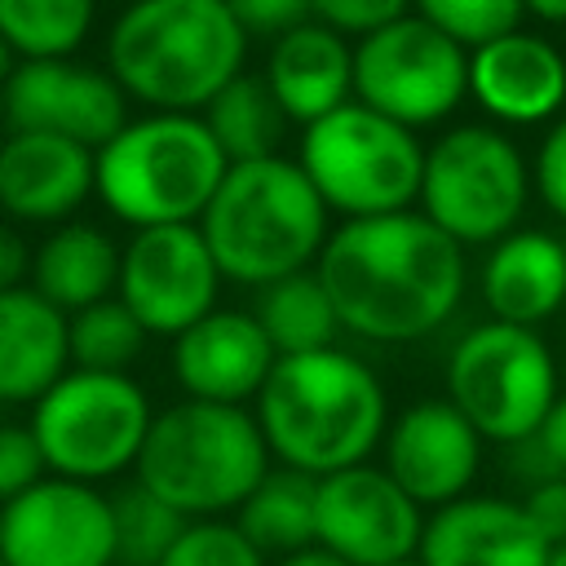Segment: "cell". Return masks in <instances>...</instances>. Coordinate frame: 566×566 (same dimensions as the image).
Listing matches in <instances>:
<instances>
[{"label":"cell","mask_w":566,"mask_h":566,"mask_svg":"<svg viewBox=\"0 0 566 566\" xmlns=\"http://www.w3.org/2000/svg\"><path fill=\"white\" fill-rule=\"evenodd\" d=\"M464 279V248L411 208L345 221L318 252V283L340 327L385 345L438 332L455 314Z\"/></svg>","instance_id":"1"},{"label":"cell","mask_w":566,"mask_h":566,"mask_svg":"<svg viewBox=\"0 0 566 566\" xmlns=\"http://www.w3.org/2000/svg\"><path fill=\"white\" fill-rule=\"evenodd\" d=\"M256 424L279 464L327 478L354 469L385 442L389 398L380 376L345 354H283L256 394Z\"/></svg>","instance_id":"2"},{"label":"cell","mask_w":566,"mask_h":566,"mask_svg":"<svg viewBox=\"0 0 566 566\" xmlns=\"http://www.w3.org/2000/svg\"><path fill=\"white\" fill-rule=\"evenodd\" d=\"M248 31L226 0H137L106 31V71L150 111H203L239 71Z\"/></svg>","instance_id":"3"},{"label":"cell","mask_w":566,"mask_h":566,"mask_svg":"<svg viewBox=\"0 0 566 566\" xmlns=\"http://www.w3.org/2000/svg\"><path fill=\"white\" fill-rule=\"evenodd\" d=\"M221 279L265 287L301 274L327 243V203L296 159L230 164L199 217Z\"/></svg>","instance_id":"4"},{"label":"cell","mask_w":566,"mask_h":566,"mask_svg":"<svg viewBox=\"0 0 566 566\" xmlns=\"http://www.w3.org/2000/svg\"><path fill=\"white\" fill-rule=\"evenodd\" d=\"M133 469L150 495L199 522L239 509L256 491L270 473V447L252 411L181 398L155 411Z\"/></svg>","instance_id":"5"},{"label":"cell","mask_w":566,"mask_h":566,"mask_svg":"<svg viewBox=\"0 0 566 566\" xmlns=\"http://www.w3.org/2000/svg\"><path fill=\"white\" fill-rule=\"evenodd\" d=\"M93 159V195L133 230L199 221L230 168L203 115L181 111L128 119Z\"/></svg>","instance_id":"6"},{"label":"cell","mask_w":566,"mask_h":566,"mask_svg":"<svg viewBox=\"0 0 566 566\" xmlns=\"http://www.w3.org/2000/svg\"><path fill=\"white\" fill-rule=\"evenodd\" d=\"M296 164L327 212L336 208L349 221L407 212L424 181V146L416 128L363 102H345L332 115L305 124Z\"/></svg>","instance_id":"7"},{"label":"cell","mask_w":566,"mask_h":566,"mask_svg":"<svg viewBox=\"0 0 566 566\" xmlns=\"http://www.w3.org/2000/svg\"><path fill=\"white\" fill-rule=\"evenodd\" d=\"M150 420V398L128 371L71 367L40 402H31L27 424L49 473L97 486L137 464Z\"/></svg>","instance_id":"8"},{"label":"cell","mask_w":566,"mask_h":566,"mask_svg":"<svg viewBox=\"0 0 566 566\" xmlns=\"http://www.w3.org/2000/svg\"><path fill=\"white\" fill-rule=\"evenodd\" d=\"M531 199V168L495 124H455L424 150L420 212L460 248L513 234Z\"/></svg>","instance_id":"9"},{"label":"cell","mask_w":566,"mask_h":566,"mask_svg":"<svg viewBox=\"0 0 566 566\" xmlns=\"http://www.w3.org/2000/svg\"><path fill=\"white\" fill-rule=\"evenodd\" d=\"M447 398L482 433V442L531 438L557 402V363L535 327L478 323L447 358Z\"/></svg>","instance_id":"10"},{"label":"cell","mask_w":566,"mask_h":566,"mask_svg":"<svg viewBox=\"0 0 566 566\" xmlns=\"http://www.w3.org/2000/svg\"><path fill=\"white\" fill-rule=\"evenodd\" d=\"M469 93V49L429 27L420 13H407L354 49V102L424 128L447 119Z\"/></svg>","instance_id":"11"},{"label":"cell","mask_w":566,"mask_h":566,"mask_svg":"<svg viewBox=\"0 0 566 566\" xmlns=\"http://www.w3.org/2000/svg\"><path fill=\"white\" fill-rule=\"evenodd\" d=\"M221 270L199 221L146 226L119 252L115 296L137 314L150 336H181L190 323L217 310Z\"/></svg>","instance_id":"12"},{"label":"cell","mask_w":566,"mask_h":566,"mask_svg":"<svg viewBox=\"0 0 566 566\" xmlns=\"http://www.w3.org/2000/svg\"><path fill=\"white\" fill-rule=\"evenodd\" d=\"M0 557L9 566H115V509L93 482L40 478L0 504Z\"/></svg>","instance_id":"13"},{"label":"cell","mask_w":566,"mask_h":566,"mask_svg":"<svg viewBox=\"0 0 566 566\" xmlns=\"http://www.w3.org/2000/svg\"><path fill=\"white\" fill-rule=\"evenodd\" d=\"M0 119L4 133H53L97 150L128 124V97L106 66L31 57L13 66L0 93Z\"/></svg>","instance_id":"14"},{"label":"cell","mask_w":566,"mask_h":566,"mask_svg":"<svg viewBox=\"0 0 566 566\" xmlns=\"http://www.w3.org/2000/svg\"><path fill=\"white\" fill-rule=\"evenodd\" d=\"M420 504L371 464L318 478V548L349 566H394L420 553Z\"/></svg>","instance_id":"15"},{"label":"cell","mask_w":566,"mask_h":566,"mask_svg":"<svg viewBox=\"0 0 566 566\" xmlns=\"http://www.w3.org/2000/svg\"><path fill=\"white\" fill-rule=\"evenodd\" d=\"M482 469V433L451 398H420L385 429V473L424 509L460 500Z\"/></svg>","instance_id":"16"},{"label":"cell","mask_w":566,"mask_h":566,"mask_svg":"<svg viewBox=\"0 0 566 566\" xmlns=\"http://www.w3.org/2000/svg\"><path fill=\"white\" fill-rule=\"evenodd\" d=\"M168 363L186 398L243 407L248 398L261 394L265 376L279 363V349L270 345L252 310H212L199 323H190L181 336H172Z\"/></svg>","instance_id":"17"},{"label":"cell","mask_w":566,"mask_h":566,"mask_svg":"<svg viewBox=\"0 0 566 566\" xmlns=\"http://www.w3.org/2000/svg\"><path fill=\"white\" fill-rule=\"evenodd\" d=\"M97 159L88 146L53 133H4L0 212L13 226H62L93 195Z\"/></svg>","instance_id":"18"},{"label":"cell","mask_w":566,"mask_h":566,"mask_svg":"<svg viewBox=\"0 0 566 566\" xmlns=\"http://www.w3.org/2000/svg\"><path fill=\"white\" fill-rule=\"evenodd\" d=\"M548 544L526 509L500 495H460L442 504L420 535V566H548Z\"/></svg>","instance_id":"19"},{"label":"cell","mask_w":566,"mask_h":566,"mask_svg":"<svg viewBox=\"0 0 566 566\" xmlns=\"http://www.w3.org/2000/svg\"><path fill=\"white\" fill-rule=\"evenodd\" d=\"M469 93L504 124H539L566 102V57L535 31H509L469 53Z\"/></svg>","instance_id":"20"},{"label":"cell","mask_w":566,"mask_h":566,"mask_svg":"<svg viewBox=\"0 0 566 566\" xmlns=\"http://www.w3.org/2000/svg\"><path fill=\"white\" fill-rule=\"evenodd\" d=\"M265 84L292 124H314L349 102L354 93V49L340 31L323 22H301L270 44Z\"/></svg>","instance_id":"21"},{"label":"cell","mask_w":566,"mask_h":566,"mask_svg":"<svg viewBox=\"0 0 566 566\" xmlns=\"http://www.w3.org/2000/svg\"><path fill=\"white\" fill-rule=\"evenodd\" d=\"M71 371L66 314L31 283L0 292V407L40 402Z\"/></svg>","instance_id":"22"},{"label":"cell","mask_w":566,"mask_h":566,"mask_svg":"<svg viewBox=\"0 0 566 566\" xmlns=\"http://www.w3.org/2000/svg\"><path fill=\"white\" fill-rule=\"evenodd\" d=\"M482 301L495 323L535 327L566 305V243L548 230H513L482 261Z\"/></svg>","instance_id":"23"},{"label":"cell","mask_w":566,"mask_h":566,"mask_svg":"<svg viewBox=\"0 0 566 566\" xmlns=\"http://www.w3.org/2000/svg\"><path fill=\"white\" fill-rule=\"evenodd\" d=\"M119 243L93 221H62L31 248V287L62 314L88 310L119 287Z\"/></svg>","instance_id":"24"},{"label":"cell","mask_w":566,"mask_h":566,"mask_svg":"<svg viewBox=\"0 0 566 566\" xmlns=\"http://www.w3.org/2000/svg\"><path fill=\"white\" fill-rule=\"evenodd\" d=\"M234 526L248 535V544L265 557H292L301 548L318 544V478L301 469H270L256 491L234 509Z\"/></svg>","instance_id":"25"},{"label":"cell","mask_w":566,"mask_h":566,"mask_svg":"<svg viewBox=\"0 0 566 566\" xmlns=\"http://www.w3.org/2000/svg\"><path fill=\"white\" fill-rule=\"evenodd\" d=\"M203 124L212 128V137L230 164L270 159V155H279V146L287 137V115L274 102L265 75H256V71H239L203 106Z\"/></svg>","instance_id":"26"},{"label":"cell","mask_w":566,"mask_h":566,"mask_svg":"<svg viewBox=\"0 0 566 566\" xmlns=\"http://www.w3.org/2000/svg\"><path fill=\"white\" fill-rule=\"evenodd\" d=\"M252 314L265 327V336L279 349V358L283 354L332 349L336 345V332H340V318L332 310V296L318 283V274H310V270L287 274L279 283H265Z\"/></svg>","instance_id":"27"},{"label":"cell","mask_w":566,"mask_h":566,"mask_svg":"<svg viewBox=\"0 0 566 566\" xmlns=\"http://www.w3.org/2000/svg\"><path fill=\"white\" fill-rule=\"evenodd\" d=\"M97 0H0V35L31 57H71L93 31Z\"/></svg>","instance_id":"28"},{"label":"cell","mask_w":566,"mask_h":566,"mask_svg":"<svg viewBox=\"0 0 566 566\" xmlns=\"http://www.w3.org/2000/svg\"><path fill=\"white\" fill-rule=\"evenodd\" d=\"M66 336H71V367L128 371L142 358L150 332L137 323V314L119 296H106L88 310L66 314Z\"/></svg>","instance_id":"29"},{"label":"cell","mask_w":566,"mask_h":566,"mask_svg":"<svg viewBox=\"0 0 566 566\" xmlns=\"http://www.w3.org/2000/svg\"><path fill=\"white\" fill-rule=\"evenodd\" d=\"M115 509V562L119 566H159L164 553L177 544V535L190 526L172 504L150 495L142 482L111 495Z\"/></svg>","instance_id":"30"},{"label":"cell","mask_w":566,"mask_h":566,"mask_svg":"<svg viewBox=\"0 0 566 566\" xmlns=\"http://www.w3.org/2000/svg\"><path fill=\"white\" fill-rule=\"evenodd\" d=\"M411 4L429 27H438L469 53L517 31L526 13L522 0H411Z\"/></svg>","instance_id":"31"},{"label":"cell","mask_w":566,"mask_h":566,"mask_svg":"<svg viewBox=\"0 0 566 566\" xmlns=\"http://www.w3.org/2000/svg\"><path fill=\"white\" fill-rule=\"evenodd\" d=\"M159 566H265V557L248 544V535L234 522L199 517L177 535Z\"/></svg>","instance_id":"32"},{"label":"cell","mask_w":566,"mask_h":566,"mask_svg":"<svg viewBox=\"0 0 566 566\" xmlns=\"http://www.w3.org/2000/svg\"><path fill=\"white\" fill-rule=\"evenodd\" d=\"M40 478H49V464H44V455L35 447L31 424L0 420V504H9L13 495H22Z\"/></svg>","instance_id":"33"},{"label":"cell","mask_w":566,"mask_h":566,"mask_svg":"<svg viewBox=\"0 0 566 566\" xmlns=\"http://www.w3.org/2000/svg\"><path fill=\"white\" fill-rule=\"evenodd\" d=\"M407 9H411V0H310V13L323 27H332L340 35H358V40L407 18Z\"/></svg>","instance_id":"34"},{"label":"cell","mask_w":566,"mask_h":566,"mask_svg":"<svg viewBox=\"0 0 566 566\" xmlns=\"http://www.w3.org/2000/svg\"><path fill=\"white\" fill-rule=\"evenodd\" d=\"M535 195L548 203L553 217L566 221V115L553 119L535 150Z\"/></svg>","instance_id":"35"},{"label":"cell","mask_w":566,"mask_h":566,"mask_svg":"<svg viewBox=\"0 0 566 566\" xmlns=\"http://www.w3.org/2000/svg\"><path fill=\"white\" fill-rule=\"evenodd\" d=\"M230 13L239 18V27L248 35H270L279 40L283 31L301 27V22H314L310 13V0H226Z\"/></svg>","instance_id":"36"},{"label":"cell","mask_w":566,"mask_h":566,"mask_svg":"<svg viewBox=\"0 0 566 566\" xmlns=\"http://www.w3.org/2000/svg\"><path fill=\"white\" fill-rule=\"evenodd\" d=\"M522 509H526L531 526L544 535V544H548V548L566 544V473H562V478H548V482L526 486Z\"/></svg>","instance_id":"37"},{"label":"cell","mask_w":566,"mask_h":566,"mask_svg":"<svg viewBox=\"0 0 566 566\" xmlns=\"http://www.w3.org/2000/svg\"><path fill=\"white\" fill-rule=\"evenodd\" d=\"M31 279V248L22 239V230L0 217V292H13Z\"/></svg>","instance_id":"38"},{"label":"cell","mask_w":566,"mask_h":566,"mask_svg":"<svg viewBox=\"0 0 566 566\" xmlns=\"http://www.w3.org/2000/svg\"><path fill=\"white\" fill-rule=\"evenodd\" d=\"M535 442L544 447L548 464H553L557 473H566V394H557V402L548 407L544 424L535 429Z\"/></svg>","instance_id":"39"},{"label":"cell","mask_w":566,"mask_h":566,"mask_svg":"<svg viewBox=\"0 0 566 566\" xmlns=\"http://www.w3.org/2000/svg\"><path fill=\"white\" fill-rule=\"evenodd\" d=\"M279 566H349V562H340L336 553H327V548H301V553H292V557H279Z\"/></svg>","instance_id":"40"},{"label":"cell","mask_w":566,"mask_h":566,"mask_svg":"<svg viewBox=\"0 0 566 566\" xmlns=\"http://www.w3.org/2000/svg\"><path fill=\"white\" fill-rule=\"evenodd\" d=\"M522 4H526V13L539 18V22H553V27L566 22V0H522Z\"/></svg>","instance_id":"41"},{"label":"cell","mask_w":566,"mask_h":566,"mask_svg":"<svg viewBox=\"0 0 566 566\" xmlns=\"http://www.w3.org/2000/svg\"><path fill=\"white\" fill-rule=\"evenodd\" d=\"M18 62H22V57H18V53L9 49V40L0 35V93H4V84H9V75H13V66H18Z\"/></svg>","instance_id":"42"},{"label":"cell","mask_w":566,"mask_h":566,"mask_svg":"<svg viewBox=\"0 0 566 566\" xmlns=\"http://www.w3.org/2000/svg\"><path fill=\"white\" fill-rule=\"evenodd\" d=\"M548 566H566V544H557V548L548 553Z\"/></svg>","instance_id":"43"},{"label":"cell","mask_w":566,"mask_h":566,"mask_svg":"<svg viewBox=\"0 0 566 566\" xmlns=\"http://www.w3.org/2000/svg\"><path fill=\"white\" fill-rule=\"evenodd\" d=\"M394 566H420V562H416V557H411V562H394Z\"/></svg>","instance_id":"44"},{"label":"cell","mask_w":566,"mask_h":566,"mask_svg":"<svg viewBox=\"0 0 566 566\" xmlns=\"http://www.w3.org/2000/svg\"><path fill=\"white\" fill-rule=\"evenodd\" d=\"M0 566H9V562H4V557H0Z\"/></svg>","instance_id":"45"},{"label":"cell","mask_w":566,"mask_h":566,"mask_svg":"<svg viewBox=\"0 0 566 566\" xmlns=\"http://www.w3.org/2000/svg\"><path fill=\"white\" fill-rule=\"evenodd\" d=\"M124 4H137V0H124Z\"/></svg>","instance_id":"46"},{"label":"cell","mask_w":566,"mask_h":566,"mask_svg":"<svg viewBox=\"0 0 566 566\" xmlns=\"http://www.w3.org/2000/svg\"><path fill=\"white\" fill-rule=\"evenodd\" d=\"M562 243H566V239H562Z\"/></svg>","instance_id":"47"}]
</instances>
